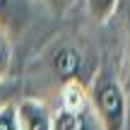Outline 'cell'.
Wrapping results in <instances>:
<instances>
[{
  "label": "cell",
  "mask_w": 130,
  "mask_h": 130,
  "mask_svg": "<svg viewBox=\"0 0 130 130\" xmlns=\"http://www.w3.org/2000/svg\"><path fill=\"white\" fill-rule=\"evenodd\" d=\"M87 104L101 130H125L128 123V96L118 75L101 68L87 84Z\"/></svg>",
  "instance_id": "cell-1"
},
{
  "label": "cell",
  "mask_w": 130,
  "mask_h": 130,
  "mask_svg": "<svg viewBox=\"0 0 130 130\" xmlns=\"http://www.w3.org/2000/svg\"><path fill=\"white\" fill-rule=\"evenodd\" d=\"M84 63H87L84 51L79 46H75V43H70V41L58 43L48 53V68H51V75L56 77L58 84L84 82Z\"/></svg>",
  "instance_id": "cell-2"
},
{
  "label": "cell",
  "mask_w": 130,
  "mask_h": 130,
  "mask_svg": "<svg viewBox=\"0 0 130 130\" xmlns=\"http://www.w3.org/2000/svg\"><path fill=\"white\" fill-rule=\"evenodd\" d=\"M39 0H0V34L10 43L34 22Z\"/></svg>",
  "instance_id": "cell-3"
},
{
  "label": "cell",
  "mask_w": 130,
  "mask_h": 130,
  "mask_svg": "<svg viewBox=\"0 0 130 130\" xmlns=\"http://www.w3.org/2000/svg\"><path fill=\"white\" fill-rule=\"evenodd\" d=\"M14 116L19 130H51L53 111L46 101L34 96H22L14 101Z\"/></svg>",
  "instance_id": "cell-4"
},
{
  "label": "cell",
  "mask_w": 130,
  "mask_h": 130,
  "mask_svg": "<svg viewBox=\"0 0 130 130\" xmlns=\"http://www.w3.org/2000/svg\"><path fill=\"white\" fill-rule=\"evenodd\" d=\"M51 130H101L96 118L89 111V104L79 111H68V108H56L53 111Z\"/></svg>",
  "instance_id": "cell-5"
},
{
  "label": "cell",
  "mask_w": 130,
  "mask_h": 130,
  "mask_svg": "<svg viewBox=\"0 0 130 130\" xmlns=\"http://www.w3.org/2000/svg\"><path fill=\"white\" fill-rule=\"evenodd\" d=\"M87 106V84L84 82H65L60 84V106L68 111H79Z\"/></svg>",
  "instance_id": "cell-6"
},
{
  "label": "cell",
  "mask_w": 130,
  "mask_h": 130,
  "mask_svg": "<svg viewBox=\"0 0 130 130\" xmlns=\"http://www.w3.org/2000/svg\"><path fill=\"white\" fill-rule=\"evenodd\" d=\"M118 3L121 0H84V7H87L89 19H94L96 24H106L116 14Z\"/></svg>",
  "instance_id": "cell-7"
},
{
  "label": "cell",
  "mask_w": 130,
  "mask_h": 130,
  "mask_svg": "<svg viewBox=\"0 0 130 130\" xmlns=\"http://www.w3.org/2000/svg\"><path fill=\"white\" fill-rule=\"evenodd\" d=\"M10 70H12V46L0 34V82L10 77Z\"/></svg>",
  "instance_id": "cell-8"
},
{
  "label": "cell",
  "mask_w": 130,
  "mask_h": 130,
  "mask_svg": "<svg viewBox=\"0 0 130 130\" xmlns=\"http://www.w3.org/2000/svg\"><path fill=\"white\" fill-rule=\"evenodd\" d=\"M12 101H17V82L12 77H7L0 82V108L12 104Z\"/></svg>",
  "instance_id": "cell-9"
},
{
  "label": "cell",
  "mask_w": 130,
  "mask_h": 130,
  "mask_svg": "<svg viewBox=\"0 0 130 130\" xmlns=\"http://www.w3.org/2000/svg\"><path fill=\"white\" fill-rule=\"evenodd\" d=\"M0 130H19L17 116H14V101L0 108Z\"/></svg>",
  "instance_id": "cell-10"
},
{
  "label": "cell",
  "mask_w": 130,
  "mask_h": 130,
  "mask_svg": "<svg viewBox=\"0 0 130 130\" xmlns=\"http://www.w3.org/2000/svg\"><path fill=\"white\" fill-rule=\"evenodd\" d=\"M39 3H41V0H39ZM43 3H46L53 12H63V10L70 7V3H72V0H43Z\"/></svg>",
  "instance_id": "cell-11"
}]
</instances>
